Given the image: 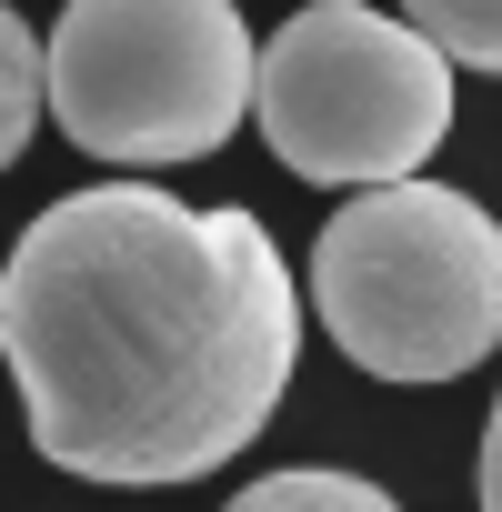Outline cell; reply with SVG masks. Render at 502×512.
<instances>
[{
	"mask_svg": "<svg viewBox=\"0 0 502 512\" xmlns=\"http://www.w3.org/2000/svg\"><path fill=\"white\" fill-rule=\"evenodd\" d=\"M312 312L372 382H462L502 342V221L452 181H372L312 241Z\"/></svg>",
	"mask_w": 502,
	"mask_h": 512,
	"instance_id": "cell-2",
	"label": "cell"
},
{
	"mask_svg": "<svg viewBox=\"0 0 502 512\" xmlns=\"http://www.w3.org/2000/svg\"><path fill=\"white\" fill-rule=\"evenodd\" d=\"M0 362L41 462L111 492H171L282 412L302 292L251 211L101 181L51 201L0 262Z\"/></svg>",
	"mask_w": 502,
	"mask_h": 512,
	"instance_id": "cell-1",
	"label": "cell"
},
{
	"mask_svg": "<svg viewBox=\"0 0 502 512\" xmlns=\"http://www.w3.org/2000/svg\"><path fill=\"white\" fill-rule=\"evenodd\" d=\"M402 21H412L442 61L502 81V0H402Z\"/></svg>",
	"mask_w": 502,
	"mask_h": 512,
	"instance_id": "cell-7",
	"label": "cell"
},
{
	"mask_svg": "<svg viewBox=\"0 0 502 512\" xmlns=\"http://www.w3.org/2000/svg\"><path fill=\"white\" fill-rule=\"evenodd\" d=\"M251 121L282 171L322 191H372L442 151L452 61L372 0H302L251 51Z\"/></svg>",
	"mask_w": 502,
	"mask_h": 512,
	"instance_id": "cell-4",
	"label": "cell"
},
{
	"mask_svg": "<svg viewBox=\"0 0 502 512\" xmlns=\"http://www.w3.org/2000/svg\"><path fill=\"white\" fill-rule=\"evenodd\" d=\"M41 111L121 171L201 161L251 121V21L231 0H71L41 41Z\"/></svg>",
	"mask_w": 502,
	"mask_h": 512,
	"instance_id": "cell-3",
	"label": "cell"
},
{
	"mask_svg": "<svg viewBox=\"0 0 502 512\" xmlns=\"http://www.w3.org/2000/svg\"><path fill=\"white\" fill-rule=\"evenodd\" d=\"M221 512H402L382 482H362V472H322V462H302V472H262L251 492H231Z\"/></svg>",
	"mask_w": 502,
	"mask_h": 512,
	"instance_id": "cell-5",
	"label": "cell"
},
{
	"mask_svg": "<svg viewBox=\"0 0 502 512\" xmlns=\"http://www.w3.org/2000/svg\"><path fill=\"white\" fill-rule=\"evenodd\" d=\"M41 131V31L0 0V171H11Z\"/></svg>",
	"mask_w": 502,
	"mask_h": 512,
	"instance_id": "cell-6",
	"label": "cell"
},
{
	"mask_svg": "<svg viewBox=\"0 0 502 512\" xmlns=\"http://www.w3.org/2000/svg\"><path fill=\"white\" fill-rule=\"evenodd\" d=\"M482 512H502V402L482 422Z\"/></svg>",
	"mask_w": 502,
	"mask_h": 512,
	"instance_id": "cell-8",
	"label": "cell"
}]
</instances>
